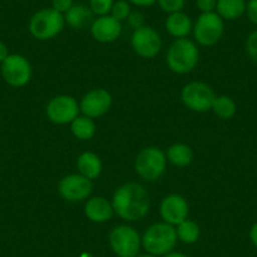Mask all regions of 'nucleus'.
I'll list each match as a JSON object with an SVG mask.
<instances>
[{"label": "nucleus", "mask_w": 257, "mask_h": 257, "mask_svg": "<svg viewBox=\"0 0 257 257\" xmlns=\"http://www.w3.org/2000/svg\"><path fill=\"white\" fill-rule=\"evenodd\" d=\"M8 56H9L8 47H7L6 43L0 42V63H3L4 59H6Z\"/></svg>", "instance_id": "obj_34"}, {"label": "nucleus", "mask_w": 257, "mask_h": 257, "mask_svg": "<svg viewBox=\"0 0 257 257\" xmlns=\"http://www.w3.org/2000/svg\"><path fill=\"white\" fill-rule=\"evenodd\" d=\"M197 8L202 11L203 13H209L216 9L217 0H196Z\"/></svg>", "instance_id": "obj_31"}, {"label": "nucleus", "mask_w": 257, "mask_h": 257, "mask_svg": "<svg viewBox=\"0 0 257 257\" xmlns=\"http://www.w3.org/2000/svg\"><path fill=\"white\" fill-rule=\"evenodd\" d=\"M112 204L103 197H93L88 199L85 206V214L90 221L102 223L112 217Z\"/></svg>", "instance_id": "obj_16"}, {"label": "nucleus", "mask_w": 257, "mask_h": 257, "mask_svg": "<svg viewBox=\"0 0 257 257\" xmlns=\"http://www.w3.org/2000/svg\"><path fill=\"white\" fill-rule=\"evenodd\" d=\"M127 2L138 7H152L153 4L157 3L158 0H127Z\"/></svg>", "instance_id": "obj_33"}, {"label": "nucleus", "mask_w": 257, "mask_h": 257, "mask_svg": "<svg viewBox=\"0 0 257 257\" xmlns=\"http://www.w3.org/2000/svg\"><path fill=\"white\" fill-rule=\"evenodd\" d=\"M188 203L182 196L170 194L167 196L160 203V216L164 219L165 223L179 224L185 221L188 217Z\"/></svg>", "instance_id": "obj_14"}, {"label": "nucleus", "mask_w": 257, "mask_h": 257, "mask_svg": "<svg viewBox=\"0 0 257 257\" xmlns=\"http://www.w3.org/2000/svg\"><path fill=\"white\" fill-rule=\"evenodd\" d=\"M212 110L218 117L227 120V118L233 117L236 113V103L228 96H216L213 105H212Z\"/></svg>", "instance_id": "obj_24"}, {"label": "nucleus", "mask_w": 257, "mask_h": 257, "mask_svg": "<svg viewBox=\"0 0 257 257\" xmlns=\"http://www.w3.org/2000/svg\"><path fill=\"white\" fill-rule=\"evenodd\" d=\"M64 23L63 14L53 8H46L33 14L29 22V32L39 41H48L61 33Z\"/></svg>", "instance_id": "obj_4"}, {"label": "nucleus", "mask_w": 257, "mask_h": 257, "mask_svg": "<svg viewBox=\"0 0 257 257\" xmlns=\"http://www.w3.org/2000/svg\"><path fill=\"white\" fill-rule=\"evenodd\" d=\"M249 238H251V242L253 243V246L257 247V222L249 229Z\"/></svg>", "instance_id": "obj_35"}, {"label": "nucleus", "mask_w": 257, "mask_h": 257, "mask_svg": "<svg viewBox=\"0 0 257 257\" xmlns=\"http://www.w3.org/2000/svg\"><path fill=\"white\" fill-rule=\"evenodd\" d=\"M132 46L140 57L154 58L162 49V39L157 31L144 26L134 31L132 37Z\"/></svg>", "instance_id": "obj_12"}, {"label": "nucleus", "mask_w": 257, "mask_h": 257, "mask_svg": "<svg viewBox=\"0 0 257 257\" xmlns=\"http://www.w3.org/2000/svg\"><path fill=\"white\" fill-rule=\"evenodd\" d=\"M216 98L213 90L207 83L190 82L182 91V100L188 108L196 112L211 110Z\"/></svg>", "instance_id": "obj_9"}, {"label": "nucleus", "mask_w": 257, "mask_h": 257, "mask_svg": "<svg viewBox=\"0 0 257 257\" xmlns=\"http://www.w3.org/2000/svg\"><path fill=\"white\" fill-rule=\"evenodd\" d=\"M122 27L112 16H102L91 24V34L101 43H111L120 37Z\"/></svg>", "instance_id": "obj_15"}, {"label": "nucleus", "mask_w": 257, "mask_h": 257, "mask_svg": "<svg viewBox=\"0 0 257 257\" xmlns=\"http://www.w3.org/2000/svg\"><path fill=\"white\" fill-rule=\"evenodd\" d=\"M167 167V155L159 148H145L135 159V170L144 180L155 182L164 173Z\"/></svg>", "instance_id": "obj_5"}, {"label": "nucleus", "mask_w": 257, "mask_h": 257, "mask_svg": "<svg viewBox=\"0 0 257 257\" xmlns=\"http://www.w3.org/2000/svg\"><path fill=\"white\" fill-rule=\"evenodd\" d=\"M199 59L198 48L192 41L179 38L170 46L167 54V64L170 71L179 75L190 72L196 68Z\"/></svg>", "instance_id": "obj_2"}, {"label": "nucleus", "mask_w": 257, "mask_h": 257, "mask_svg": "<svg viewBox=\"0 0 257 257\" xmlns=\"http://www.w3.org/2000/svg\"><path fill=\"white\" fill-rule=\"evenodd\" d=\"M246 13L249 21L257 26V0H249L246 6Z\"/></svg>", "instance_id": "obj_32"}, {"label": "nucleus", "mask_w": 257, "mask_h": 257, "mask_svg": "<svg viewBox=\"0 0 257 257\" xmlns=\"http://www.w3.org/2000/svg\"><path fill=\"white\" fill-rule=\"evenodd\" d=\"M224 31L223 19L217 13H202L194 26V38L202 46H213Z\"/></svg>", "instance_id": "obj_8"}, {"label": "nucleus", "mask_w": 257, "mask_h": 257, "mask_svg": "<svg viewBox=\"0 0 257 257\" xmlns=\"http://www.w3.org/2000/svg\"><path fill=\"white\" fill-rule=\"evenodd\" d=\"M132 13V9L126 0H118L116 3H113L112 9H111V16L117 21H123L127 19L128 16Z\"/></svg>", "instance_id": "obj_25"}, {"label": "nucleus", "mask_w": 257, "mask_h": 257, "mask_svg": "<svg viewBox=\"0 0 257 257\" xmlns=\"http://www.w3.org/2000/svg\"><path fill=\"white\" fill-rule=\"evenodd\" d=\"M73 7V0H52V8L59 13H67Z\"/></svg>", "instance_id": "obj_29"}, {"label": "nucleus", "mask_w": 257, "mask_h": 257, "mask_svg": "<svg viewBox=\"0 0 257 257\" xmlns=\"http://www.w3.org/2000/svg\"><path fill=\"white\" fill-rule=\"evenodd\" d=\"M112 208L125 221H140L147 216L150 208L149 194L143 185L126 183L113 193Z\"/></svg>", "instance_id": "obj_1"}, {"label": "nucleus", "mask_w": 257, "mask_h": 257, "mask_svg": "<svg viewBox=\"0 0 257 257\" xmlns=\"http://www.w3.org/2000/svg\"><path fill=\"white\" fill-rule=\"evenodd\" d=\"M177 231V237L184 243H194L197 239L199 238V234H201V229L199 226L193 221H183L182 223L178 224V227L175 228Z\"/></svg>", "instance_id": "obj_23"}, {"label": "nucleus", "mask_w": 257, "mask_h": 257, "mask_svg": "<svg viewBox=\"0 0 257 257\" xmlns=\"http://www.w3.org/2000/svg\"><path fill=\"white\" fill-rule=\"evenodd\" d=\"M177 231L169 223H154L145 231L143 246L153 256L167 254L177 243Z\"/></svg>", "instance_id": "obj_3"}, {"label": "nucleus", "mask_w": 257, "mask_h": 257, "mask_svg": "<svg viewBox=\"0 0 257 257\" xmlns=\"http://www.w3.org/2000/svg\"><path fill=\"white\" fill-rule=\"evenodd\" d=\"M71 130L73 135L80 140H90L96 133V125L91 117L87 116H77L71 122Z\"/></svg>", "instance_id": "obj_22"}, {"label": "nucleus", "mask_w": 257, "mask_h": 257, "mask_svg": "<svg viewBox=\"0 0 257 257\" xmlns=\"http://www.w3.org/2000/svg\"><path fill=\"white\" fill-rule=\"evenodd\" d=\"M137 257H155V256H153V254L148 253V254H139V256H137Z\"/></svg>", "instance_id": "obj_38"}, {"label": "nucleus", "mask_w": 257, "mask_h": 257, "mask_svg": "<svg viewBox=\"0 0 257 257\" xmlns=\"http://www.w3.org/2000/svg\"><path fill=\"white\" fill-rule=\"evenodd\" d=\"M112 98L103 88H95L83 96L80 103V110L87 117H100L111 107Z\"/></svg>", "instance_id": "obj_13"}, {"label": "nucleus", "mask_w": 257, "mask_h": 257, "mask_svg": "<svg viewBox=\"0 0 257 257\" xmlns=\"http://www.w3.org/2000/svg\"><path fill=\"white\" fill-rule=\"evenodd\" d=\"M165 28L175 38H184L192 31V21L187 14L178 12V13L169 14L165 21Z\"/></svg>", "instance_id": "obj_18"}, {"label": "nucleus", "mask_w": 257, "mask_h": 257, "mask_svg": "<svg viewBox=\"0 0 257 257\" xmlns=\"http://www.w3.org/2000/svg\"><path fill=\"white\" fill-rule=\"evenodd\" d=\"M110 244L118 257H137L139 253L140 239L139 233L133 227L122 224L111 231Z\"/></svg>", "instance_id": "obj_7"}, {"label": "nucleus", "mask_w": 257, "mask_h": 257, "mask_svg": "<svg viewBox=\"0 0 257 257\" xmlns=\"http://www.w3.org/2000/svg\"><path fill=\"white\" fill-rule=\"evenodd\" d=\"M64 22L73 29H83L93 23V13L83 4L73 6L64 16Z\"/></svg>", "instance_id": "obj_17"}, {"label": "nucleus", "mask_w": 257, "mask_h": 257, "mask_svg": "<svg viewBox=\"0 0 257 257\" xmlns=\"http://www.w3.org/2000/svg\"><path fill=\"white\" fill-rule=\"evenodd\" d=\"M159 7L168 14L178 13L184 8L185 0H158Z\"/></svg>", "instance_id": "obj_27"}, {"label": "nucleus", "mask_w": 257, "mask_h": 257, "mask_svg": "<svg viewBox=\"0 0 257 257\" xmlns=\"http://www.w3.org/2000/svg\"><path fill=\"white\" fill-rule=\"evenodd\" d=\"M92 182L81 174H71L61 179L58 192L68 202H82L92 193Z\"/></svg>", "instance_id": "obj_11"}, {"label": "nucleus", "mask_w": 257, "mask_h": 257, "mask_svg": "<svg viewBox=\"0 0 257 257\" xmlns=\"http://www.w3.org/2000/svg\"><path fill=\"white\" fill-rule=\"evenodd\" d=\"M128 24L133 27L134 29H139L142 27H144V16L139 12H133L128 16Z\"/></svg>", "instance_id": "obj_30"}, {"label": "nucleus", "mask_w": 257, "mask_h": 257, "mask_svg": "<svg viewBox=\"0 0 257 257\" xmlns=\"http://www.w3.org/2000/svg\"><path fill=\"white\" fill-rule=\"evenodd\" d=\"M2 76L12 87H23L31 81V63L22 54H9L2 63Z\"/></svg>", "instance_id": "obj_6"}, {"label": "nucleus", "mask_w": 257, "mask_h": 257, "mask_svg": "<svg viewBox=\"0 0 257 257\" xmlns=\"http://www.w3.org/2000/svg\"><path fill=\"white\" fill-rule=\"evenodd\" d=\"M113 6V0H90V9L96 16H107Z\"/></svg>", "instance_id": "obj_26"}, {"label": "nucleus", "mask_w": 257, "mask_h": 257, "mask_svg": "<svg viewBox=\"0 0 257 257\" xmlns=\"http://www.w3.org/2000/svg\"><path fill=\"white\" fill-rule=\"evenodd\" d=\"M193 159V152L188 145L174 144L167 150V160L177 167H187Z\"/></svg>", "instance_id": "obj_21"}, {"label": "nucleus", "mask_w": 257, "mask_h": 257, "mask_svg": "<svg viewBox=\"0 0 257 257\" xmlns=\"http://www.w3.org/2000/svg\"><path fill=\"white\" fill-rule=\"evenodd\" d=\"M246 51L252 61L257 62V29L252 32L246 41Z\"/></svg>", "instance_id": "obj_28"}, {"label": "nucleus", "mask_w": 257, "mask_h": 257, "mask_svg": "<svg viewBox=\"0 0 257 257\" xmlns=\"http://www.w3.org/2000/svg\"><path fill=\"white\" fill-rule=\"evenodd\" d=\"M77 168L78 170H80L81 175L92 180L96 179V178L101 174L102 163H101L100 158H98L95 153L86 152L82 153V154L78 157Z\"/></svg>", "instance_id": "obj_19"}, {"label": "nucleus", "mask_w": 257, "mask_h": 257, "mask_svg": "<svg viewBox=\"0 0 257 257\" xmlns=\"http://www.w3.org/2000/svg\"><path fill=\"white\" fill-rule=\"evenodd\" d=\"M47 116L49 120L58 125L72 122L80 112L77 101L67 95H59L52 98L47 105Z\"/></svg>", "instance_id": "obj_10"}, {"label": "nucleus", "mask_w": 257, "mask_h": 257, "mask_svg": "<svg viewBox=\"0 0 257 257\" xmlns=\"http://www.w3.org/2000/svg\"><path fill=\"white\" fill-rule=\"evenodd\" d=\"M246 6L244 0H217V14L222 19L236 21L246 13Z\"/></svg>", "instance_id": "obj_20"}, {"label": "nucleus", "mask_w": 257, "mask_h": 257, "mask_svg": "<svg viewBox=\"0 0 257 257\" xmlns=\"http://www.w3.org/2000/svg\"><path fill=\"white\" fill-rule=\"evenodd\" d=\"M165 257H187V256L180 253V252H169V253L165 254Z\"/></svg>", "instance_id": "obj_36"}, {"label": "nucleus", "mask_w": 257, "mask_h": 257, "mask_svg": "<svg viewBox=\"0 0 257 257\" xmlns=\"http://www.w3.org/2000/svg\"><path fill=\"white\" fill-rule=\"evenodd\" d=\"M80 257H95V256H93V254H91V253H88V252H85V253L81 254Z\"/></svg>", "instance_id": "obj_37"}]
</instances>
